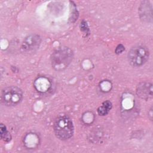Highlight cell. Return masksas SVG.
Segmentation results:
<instances>
[{
    "mask_svg": "<svg viewBox=\"0 0 153 153\" xmlns=\"http://www.w3.org/2000/svg\"><path fill=\"white\" fill-rule=\"evenodd\" d=\"M73 57L74 53L70 48L59 47L55 50L51 56V66L56 71H63L71 63Z\"/></svg>",
    "mask_w": 153,
    "mask_h": 153,
    "instance_id": "6da1fadb",
    "label": "cell"
},
{
    "mask_svg": "<svg viewBox=\"0 0 153 153\" xmlns=\"http://www.w3.org/2000/svg\"><path fill=\"white\" fill-rule=\"evenodd\" d=\"M53 129L56 136L62 140L70 139L74 133L73 122L67 115L58 117L54 121Z\"/></svg>",
    "mask_w": 153,
    "mask_h": 153,
    "instance_id": "7a4b0ae2",
    "label": "cell"
},
{
    "mask_svg": "<svg viewBox=\"0 0 153 153\" xmlns=\"http://www.w3.org/2000/svg\"><path fill=\"white\" fill-rule=\"evenodd\" d=\"M149 51L148 48L143 44H137L132 47L128 52V63L133 67H140L148 60Z\"/></svg>",
    "mask_w": 153,
    "mask_h": 153,
    "instance_id": "3957f363",
    "label": "cell"
},
{
    "mask_svg": "<svg viewBox=\"0 0 153 153\" xmlns=\"http://www.w3.org/2000/svg\"><path fill=\"white\" fill-rule=\"evenodd\" d=\"M23 97L22 90L17 86H8L1 91V102L7 106H17L22 101Z\"/></svg>",
    "mask_w": 153,
    "mask_h": 153,
    "instance_id": "277c9868",
    "label": "cell"
},
{
    "mask_svg": "<svg viewBox=\"0 0 153 153\" xmlns=\"http://www.w3.org/2000/svg\"><path fill=\"white\" fill-rule=\"evenodd\" d=\"M41 42V38L39 35L30 34L23 39L21 45V50L24 53H33L39 48Z\"/></svg>",
    "mask_w": 153,
    "mask_h": 153,
    "instance_id": "5b68a950",
    "label": "cell"
},
{
    "mask_svg": "<svg viewBox=\"0 0 153 153\" xmlns=\"http://www.w3.org/2000/svg\"><path fill=\"white\" fill-rule=\"evenodd\" d=\"M41 139L39 134L35 132H29L26 133L23 139L24 146L28 149H35L40 144Z\"/></svg>",
    "mask_w": 153,
    "mask_h": 153,
    "instance_id": "8992f818",
    "label": "cell"
},
{
    "mask_svg": "<svg viewBox=\"0 0 153 153\" xmlns=\"http://www.w3.org/2000/svg\"><path fill=\"white\" fill-rule=\"evenodd\" d=\"M136 92L140 98L149 99L152 97V84L149 82H142L137 85Z\"/></svg>",
    "mask_w": 153,
    "mask_h": 153,
    "instance_id": "52a82bcc",
    "label": "cell"
},
{
    "mask_svg": "<svg viewBox=\"0 0 153 153\" xmlns=\"http://www.w3.org/2000/svg\"><path fill=\"white\" fill-rule=\"evenodd\" d=\"M33 86L38 92L45 93L51 88V82L48 78L41 76L35 79L33 82Z\"/></svg>",
    "mask_w": 153,
    "mask_h": 153,
    "instance_id": "ba28073f",
    "label": "cell"
},
{
    "mask_svg": "<svg viewBox=\"0 0 153 153\" xmlns=\"http://www.w3.org/2000/svg\"><path fill=\"white\" fill-rule=\"evenodd\" d=\"M139 16L143 22H149L152 20V5L149 4V2L145 1L142 2L139 8Z\"/></svg>",
    "mask_w": 153,
    "mask_h": 153,
    "instance_id": "9c48e42d",
    "label": "cell"
},
{
    "mask_svg": "<svg viewBox=\"0 0 153 153\" xmlns=\"http://www.w3.org/2000/svg\"><path fill=\"white\" fill-rule=\"evenodd\" d=\"M112 107V104L111 101L106 100L100 106H99L97 110V114L100 116H105L106 115Z\"/></svg>",
    "mask_w": 153,
    "mask_h": 153,
    "instance_id": "30bf717a",
    "label": "cell"
},
{
    "mask_svg": "<svg viewBox=\"0 0 153 153\" xmlns=\"http://www.w3.org/2000/svg\"><path fill=\"white\" fill-rule=\"evenodd\" d=\"M0 135H1V139L5 142H8L10 141L11 139L10 133L7 130L6 126L3 124H1L0 125Z\"/></svg>",
    "mask_w": 153,
    "mask_h": 153,
    "instance_id": "8fae6325",
    "label": "cell"
},
{
    "mask_svg": "<svg viewBox=\"0 0 153 153\" xmlns=\"http://www.w3.org/2000/svg\"><path fill=\"white\" fill-rule=\"evenodd\" d=\"M124 50H125V47H124V45L123 44H119L116 47L115 52L116 54H121L122 52H123V51Z\"/></svg>",
    "mask_w": 153,
    "mask_h": 153,
    "instance_id": "7c38bea8",
    "label": "cell"
},
{
    "mask_svg": "<svg viewBox=\"0 0 153 153\" xmlns=\"http://www.w3.org/2000/svg\"><path fill=\"white\" fill-rule=\"evenodd\" d=\"M153 113H152V108L151 107L150 109L148 111V118H149L150 120H152V116H153Z\"/></svg>",
    "mask_w": 153,
    "mask_h": 153,
    "instance_id": "4fadbf2b",
    "label": "cell"
}]
</instances>
